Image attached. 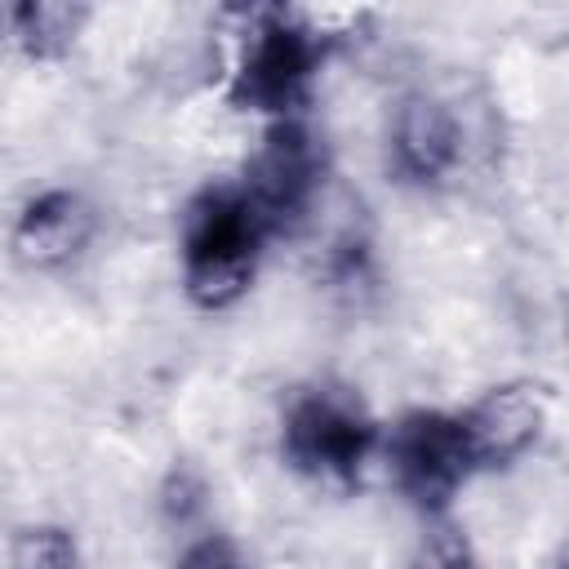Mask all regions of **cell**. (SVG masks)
I'll use <instances>...</instances> for the list:
<instances>
[{
  "label": "cell",
  "instance_id": "8992f818",
  "mask_svg": "<svg viewBox=\"0 0 569 569\" xmlns=\"http://www.w3.org/2000/svg\"><path fill=\"white\" fill-rule=\"evenodd\" d=\"M387 147H391V169H396L405 182H413V187H436V182H445V178L458 169L462 133H458L453 111H449L440 98H431V93H409V98L396 102Z\"/></svg>",
  "mask_w": 569,
  "mask_h": 569
},
{
  "label": "cell",
  "instance_id": "4fadbf2b",
  "mask_svg": "<svg viewBox=\"0 0 569 569\" xmlns=\"http://www.w3.org/2000/svg\"><path fill=\"white\" fill-rule=\"evenodd\" d=\"M560 569H569V551H565V560H560Z\"/></svg>",
  "mask_w": 569,
  "mask_h": 569
},
{
  "label": "cell",
  "instance_id": "6da1fadb",
  "mask_svg": "<svg viewBox=\"0 0 569 569\" xmlns=\"http://www.w3.org/2000/svg\"><path fill=\"white\" fill-rule=\"evenodd\" d=\"M271 236L276 231L249 200L244 182H209L204 191H196L178 227L187 298L204 311L240 302L258 276L262 244Z\"/></svg>",
  "mask_w": 569,
  "mask_h": 569
},
{
  "label": "cell",
  "instance_id": "7c38bea8",
  "mask_svg": "<svg viewBox=\"0 0 569 569\" xmlns=\"http://www.w3.org/2000/svg\"><path fill=\"white\" fill-rule=\"evenodd\" d=\"M173 569H249V565H244V551H240L231 538L204 533V538H196V542L178 556Z\"/></svg>",
  "mask_w": 569,
  "mask_h": 569
},
{
  "label": "cell",
  "instance_id": "3957f363",
  "mask_svg": "<svg viewBox=\"0 0 569 569\" xmlns=\"http://www.w3.org/2000/svg\"><path fill=\"white\" fill-rule=\"evenodd\" d=\"M284 462L316 485H356L373 453H382V427L365 400L347 387H302L280 418Z\"/></svg>",
  "mask_w": 569,
  "mask_h": 569
},
{
  "label": "cell",
  "instance_id": "7a4b0ae2",
  "mask_svg": "<svg viewBox=\"0 0 569 569\" xmlns=\"http://www.w3.org/2000/svg\"><path fill=\"white\" fill-rule=\"evenodd\" d=\"M329 36L298 9H253L244 13L240 53L227 80V98L240 111H262L289 120L311 98L316 71L325 62Z\"/></svg>",
  "mask_w": 569,
  "mask_h": 569
},
{
  "label": "cell",
  "instance_id": "9c48e42d",
  "mask_svg": "<svg viewBox=\"0 0 569 569\" xmlns=\"http://www.w3.org/2000/svg\"><path fill=\"white\" fill-rule=\"evenodd\" d=\"M84 27L80 4H58V0H36V4H13L9 9V31L31 58H58Z\"/></svg>",
  "mask_w": 569,
  "mask_h": 569
},
{
  "label": "cell",
  "instance_id": "8fae6325",
  "mask_svg": "<svg viewBox=\"0 0 569 569\" xmlns=\"http://www.w3.org/2000/svg\"><path fill=\"white\" fill-rule=\"evenodd\" d=\"M405 569H480V565H476V551H471V542H467L462 529H453V525H431V529L413 542Z\"/></svg>",
  "mask_w": 569,
  "mask_h": 569
},
{
  "label": "cell",
  "instance_id": "52a82bcc",
  "mask_svg": "<svg viewBox=\"0 0 569 569\" xmlns=\"http://www.w3.org/2000/svg\"><path fill=\"white\" fill-rule=\"evenodd\" d=\"M471 458L480 471L489 467H507L516 462L542 431L547 422V396L538 382H502L493 391H485L471 409L458 413Z\"/></svg>",
  "mask_w": 569,
  "mask_h": 569
},
{
  "label": "cell",
  "instance_id": "30bf717a",
  "mask_svg": "<svg viewBox=\"0 0 569 569\" xmlns=\"http://www.w3.org/2000/svg\"><path fill=\"white\" fill-rule=\"evenodd\" d=\"M13 569H76V542L58 525H31L13 538Z\"/></svg>",
  "mask_w": 569,
  "mask_h": 569
},
{
  "label": "cell",
  "instance_id": "ba28073f",
  "mask_svg": "<svg viewBox=\"0 0 569 569\" xmlns=\"http://www.w3.org/2000/svg\"><path fill=\"white\" fill-rule=\"evenodd\" d=\"M93 222L98 218L80 191H67V187L40 191L36 200L22 204V213L13 222V258L36 271L67 267L71 258L84 253Z\"/></svg>",
  "mask_w": 569,
  "mask_h": 569
},
{
  "label": "cell",
  "instance_id": "277c9868",
  "mask_svg": "<svg viewBox=\"0 0 569 569\" xmlns=\"http://www.w3.org/2000/svg\"><path fill=\"white\" fill-rule=\"evenodd\" d=\"M382 458L396 489L427 516L445 511L453 493L480 471L458 413L413 409L382 436Z\"/></svg>",
  "mask_w": 569,
  "mask_h": 569
},
{
  "label": "cell",
  "instance_id": "5b68a950",
  "mask_svg": "<svg viewBox=\"0 0 569 569\" xmlns=\"http://www.w3.org/2000/svg\"><path fill=\"white\" fill-rule=\"evenodd\" d=\"M240 182L276 236L293 231L307 218V209L316 204L320 182H325V151H320L316 133L307 129V120L302 116L271 120L262 133V147L253 151Z\"/></svg>",
  "mask_w": 569,
  "mask_h": 569
}]
</instances>
